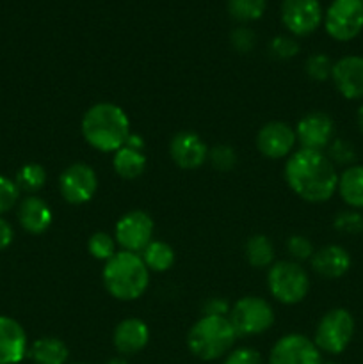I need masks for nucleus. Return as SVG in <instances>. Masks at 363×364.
Segmentation results:
<instances>
[{
	"label": "nucleus",
	"instance_id": "423d86ee",
	"mask_svg": "<svg viewBox=\"0 0 363 364\" xmlns=\"http://www.w3.org/2000/svg\"><path fill=\"white\" fill-rule=\"evenodd\" d=\"M354 336V318L351 313L344 308L330 309L326 315L320 318L319 326L315 329L313 343L317 345L320 352L337 355L342 354L351 343Z\"/></svg>",
	"mask_w": 363,
	"mask_h": 364
},
{
	"label": "nucleus",
	"instance_id": "9d476101",
	"mask_svg": "<svg viewBox=\"0 0 363 364\" xmlns=\"http://www.w3.org/2000/svg\"><path fill=\"white\" fill-rule=\"evenodd\" d=\"M98 188V176L88 164H71L60 173L59 191L71 205H84L91 201Z\"/></svg>",
	"mask_w": 363,
	"mask_h": 364
},
{
	"label": "nucleus",
	"instance_id": "58836bf2",
	"mask_svg": "<svg viewBox=\"0 0 363 364\" xmlns=\"http://www.w3.org/2000/svg\"><path fill=\"white\" fill-rule=\"evenodd\" d=\"M14 231L11 228V224L6 219L0 217V251H4L6 247H9L11 242H13Z\"/></svg>",
	"mask_w": 363,
	"mask_h": 364
},
{
	"label": "nucleus",
	"instance_id": "f704fd0d",
	"mask_svg": "<svg viewBox=\"0 0 363 364\" xmlns=\"http://www.w3.org/2000/svg\"><path fill=\"white\" fill-rule=\"evenodd\" d=\"M298 52H299L298 43H295L292 38H287V36H278V38H274L273 41H270V53H273L276 59H281V60L292 59Z\"/></svg>",
	"mask_w": 363,
	"mask_h": 364
},
{
	"label": "nucleus",
	"instance_id": "dca6fc26",
	"mask_svg": "<svg viewBox=\"0 0 363 364\" xmlns=\"http://www.w3.org/2000/svg\"><path fill=\"white\" fill-rule=\"evenodd\" d=\"M331 80L345 100H363V57L345 55L338 59L333 64Z\"/></svg>",
	"mask_w": 363,
	"mask_h": 364
},
{
	"label": "nucleus",
	"instance_id": "473e14b6",
	"mask_svg": "<svg viewBox=\"0 0 363 364\" xmlns=\"http://www.w3.org/2000/svg\"><path fill=\"white\" fill-rule=\"evenodd\" d=\"M18 198H20V188L16 181L0 174V215L9 212L18 203Z\"/></svg>",
	"mask_w": 363,
	"mask_h": 364
},
{
	"label": "nucleus",
	"instance_id": "72a5a7b5",
	"mask_svg": "<svg viewBox=\"0 0 363 364\" xmlns=\"http://www.w3.org/2000/svg\"><path fill=\"white\" fill-rule=\"evenodd\" d=\"M287 251L295 262H305V259H312L313 256V245L312 242L308 240L302 235H294V237L288 238L287 242Z\"/></svg>",
	"mask_w": 363,
	"mask_h": 364
},
{
	"label": "nucleus",
	"instance_id": "aec40b11",
	"mask_svg": "<svg viewBox=\"0 0 363 364\" xmlns=\"http://www.w3.org/2000/svg\"><path fill=\"white\" fill-rule=\"evenodd\" d=\"M18 220L25 231L32 235H41L52 226V208L38 196H28L18 206Z\"/></svg>",
	"mask_w": 363,
	"mask_h": 364
},
{
	"label": "nucleus",
	"instance_id": "a211bd4d",
	"mask_svg": "<svg viewBox=\"0 0 363 364\" xmlns=\"http://www.w3.org/2000/svg\"><path fill=\"white\" fill-rule=\"evenodd\" d=\"M310 262H312L313 272L326 279H338V277L345 276L352 265L351 255L337 244L326 245V247L315 251Z\"/></svg>",
	"mask_w": 363,
	"mask_h": 364
},
{
	"label": "nucleus",
	"instance_id": "9b49d317",
	"mask_svg": "<svg viewBox=\"0 0 363 364\" xmlns=\"http://www.w3.org/2000/svg\"><path fill=\"white\" fill-rule=\"evenodd\" d=\"M324 14L319 0H283L281 21L294 36H308L319 28Z\"/></svg>",
	"mask_w": 363,
	"mask_h": 364
},
{
	"label": "nucleus",
	"instance_id": "6ab92c4d",
	"mask_svg": "<svg viewBox=\"0 0 363 364\" xmlns=\"http://www.w3.org/2000/svg\"><path fill=\"white\" fill-rule=\"evenodd\" d=\"M149 341V329L142 320L125 318L116 326L112 343L121 355H134L141 352Z\"/></svg>",
	"mask_w": 363,
	"mask_h": 364
},
{
	"label": "nucleus",
	"instance_id": "6e6552de",
	"mask_svg": "<svg viewBox=\"0 0 363 364\" xmlns=\"http://www.w3.org/2000/svg\"><path fill=\"white\" fill-rule=\"evenodd\" d=\"M326 32L337 41H351L363 31L362 0H333L324 14Z\"/></svg>",
	"mask_w": 363,
	"mask_h": 364
},
{
	"label": "nucleus",
	"instance_id": "ddd939ff",
	"mask_svg": "<svg viewBox=\"0 0 363 364\" xmlns=\"http://www.w3.org/2000/svg\"><path fill=\"white\" fill-rule=\"evenodd\" d=\"M295 139L302 149L322 151L335 139V123L326 112H308L295 127Z\"/></svg>",
	"mask_w": 363,
	"mask_h": 364
},
{
	"label": "nucleus",
	"instance_id": "7ed1b4c3",
	"mask_svg": "<svg viewBox=\"0 0 363 364\" xmlns=\"http://www.w3.org/2000/svg\"><path fill=\"white\" fill-rule=\"evenodd\" d=\"M102 279L114 299L130 302L142 297L146 291L149 284V270L139 255L120 251L105 262Z\"/></svg>",
	"mask_w": 363,
	"mask_h": 364
},
{
	"label": "nucleus",
	"instance_id": "a18cd8bd",
	"mask_svg": "<svg viewBox=\"0 0 363 364\" xmlns=\"http://www.w3.org/2000/svg\"><path fill=\"white\" fill-rule=\"evenodd\" d=\"M362 2H363V0H362Z\"/></svg>",
	"mask_w": 363,
	"mask_h": 364
},
{
	"label": "nucleus",
	"instance_id": "ea45409f",
	"mask_svg": "<svg viewBox=\"0 0 363 364\" xmlns=\"http://www.w3.org/2000/svg\"><path fill=\"white\" fill-rule=\"evenodd\" d=\"M125 146H128V148L141 149V151H144V141H142V137H141V135L130 134V135H128L127 142H125Z\"/></svg>",
	"mask_w": 363,
	"mask_h": 364
},
{
	"label": "nucleus",
	"instance_id": "39448f33",
	"mask_svg": "<svg viewBox=\"0 0 363 364\" xmlns=\"http://www.w3.org/2000/svg\"><path fill=\"white\" fill-rule=\"evenodd\" d=\"M267 287L278 302L292 306L308 295L310 277L298 262H278L269 269Z\"/></svg>",
	"mask_w": 363,
	"mask_h": 364
},
{
	"label": "nucleus",
	"instance_id": "2eb2a0df",
	"mask_svg": "<svg viewBox=\"0 0 363 364\" xmlns=\"http://www.w3.org/2000/svg\"><path fill=\"white\" fill-rule=\"evenodd\" d=\"M169 155L180 169L192 171L209 159V146L194 132H178L169 142Z\"/></svg>",
	"mask_w": 363,
	"mask_h": 364
},
{
	"label": "nucleus",
	"instance_id": "c03bdc74",
	"mask_svg": "<svg viewBox=\"0 0 363 364\" xmlns=\"http://www.w3.org/2000/svg\"><path fill=\"white\" fill-rule=\"evenodd\" d=\"M77 364H82V363H77Z\"/></svg>",
	"mask_w": 363,
	"mask_h": 364
},
{
	"label": "nucleus",
	"instance_id": "a878e982",
	"mask_svg": "<svg viewBox=\"0 0 363 364\" xmlns=\"http://www.w3.org/2000/svg\"><path fill=\"white\" fill-rule=\"evenodd\" d=\"M265 7L267 0H228V13L237 21L260 20Z\"/></svg>",
	"mask_w": 363,
	"mask_h": 364
},
{
	"label": "nucleus",
	"instance_id": "37998d69",
	"mask_svg": "<svg viewBox=\"0 0 363 364\" xmlns=\"http://www.w3.org/2000/svg\"><path fill=\"white\" fill-rule=\"evenodd\" d=\"M326 364H338V363H326Z\"/></svg>",
	"mask_w": 363,
	"mask_h": 364
},
{
	"label": "nucleus",
	"instance_id": "20e7f679",
	"mask_svg": "<svg viewBox=\"0 0 363 364\" xmlns=\"http://www.w3.org/2000/svg\"><path fill=\"white\" fill-rule=\"evenodd\" d=\"M237 333L228 316H201L187 334V347L201 361H216L231 350Z\"/></svg>",
	"mask_w": 363,
	"mask_h": 364
},
{
	"label": "nucleus",
	"instance_id": "cd10ccee",
	"mask_svg": "<svg viewBox=\"0 0 363 364\" xmlns=\"http://www.w3.org/2000/svg\"><path fill=\"white\" fill-rule=\"evenodd\" d=\"M88 251L95 259L109 262V259L116 255V240H114V237H110L109 233L98 231V233H93L91 237H89Z\"/></svg>",
	"mask_w": 363,
	"mask_h": 364
},
{
	"label": "nucleus",
	"instance_id": "7c9ffc66",
	"mask_svg": "<svg viewBox=\"0 0 363 364\" xmlns=\"http://www.w3.org/2000/svg\"><path fill=\"white\" fill-rule=\"evenodd\" d=\"M333 228L342 235H358L363 231V213L359 210H344L333 220Z\"/></svg>",
	"mask_w": 363,
	"mask_h": 364
},
{
	"label": "nucleus",
	"instance_id": "e433bc0d",
	"mask_svg": "<svg viewBox=\"0 0 363 364\" xmlns=\"http://www.w3.org/2000/svg\"><path fill=\"white\" fill-rule=\"evenodd\" d=\"M231 45L237 52H249L255 46V32L246 27H238L231 32Z\"/></svg>",
	"mask_w": 363,
	"mask_h": 364
},
{
	"label": "nucleus",
	"instance_id": "c9c22d12",
	"mask_svg": "<svg viewBox=\"0 0 363 364\" xmlns=\"http://www.w3.org/2000/svg\"><path fill=\"white\" fill-rule=\"evenodd\" d=\"M223 364H263L262 355L253 348H237L226 355Z\"/></svg>",
	"mask_w": 363,
	"mask_h": 364
},
{
	"label": "nucleus",
	"instance_id": "a19ab883",
	"mask_svg": "<svg viewBox=\"0 0 363 364\" xmlns=\"http://www.w3.org/2000/svg\"><path fill=\"white\" fill-rule=\"evenodd\" d=\"M356 123H358L359 132H362V134H363V103H362V105H359L358 114H356Z\"/></svg>",
	"mask_w": 363,
	"mask_h": 364
},
{
	"label": "nucleus",
	"instance_id": "f03ea898",
	"mask_svg": "<svg viewBox=\"0 0 363 364\" xmlns=\"http://www.w3.org/2000/svg\"><path fill=\"white\" fill-rule=\"evenodd\" d=\"M80 128L91 148L103 153H116L130 135V119L120 105L102 102L85 110Z\"/></svg>",
	"mask_w": 363,
	"mask_h": 364
},
{
	"label": "nucleus",
	"instance_id": "b1692460",
	"mask_svg": "<svg viewBox=\"0 0 363 364\" xmlns=\"http://www.w3.org/2000/svg\"><path fill=\"white\" fill-rule=\"evenodd\" d=\"M142 262L149 272H166L174 263V251L169 244L160 240H152L141 255Z\"/></svg>",
	"mask_w": 363,
	"mask_h": 364
},
{
	"label": "nucleus",
	"instance_id": "0eeeda50",
	"mask_svg": "<svg viewBox=\"0 0 363 364\" xmlns=\"http://www.w3.org/2000/svg\"><path fill=\"white\" fill-rule=\"evenodd\" d=\"M228 320L233 326L237 336H255L273 327L274 311L263 299L244 297L231 306Z\"/></svg>",
	"mask_w": 363,
	"mask_h": 364
},
{
	"label": "nucleus",
	"instance_id": "c85d7f7f",
	"mask_svg": "<svg viewBox=\"0 0 363 364\" xmlns=\"http://www.w3.org/2000/svg\"><path fill=\"white\" fill-rule=\"evenodd\" d=\"M327 153L326 156L333 162V166H354V160H356V149L347 139H333L327 146Z\"/></svg>",
	"mask_w": 363,
	"mask_h": 364
},
{
	"label": "nucleus",
	"instance_id": "f3484780",
	"mask_svg": "<svg viewBox=\"0 0 363 364\" xmlns=\"http://www.w3.org/2000/svg\"><path fill=\"white\" fill-rule=\"evenodd\" d=\"M28 354L27 333L20 322L0 315V364H18Z\"/></svg>",
	"mask_w": 363,
	"mask_h": 364
},
{
	"label": "nucleus",
	"instance_id": "c756f323",
	"mask_svg": "<svg viewBox=\"0 0 363 364\" xmlns=\"http://www.w3.org/2000/svg\"><path fill=\"white\" fill-rule=\"evenodd\" d=\"M333 64L330 57L326 53H313L306 59L305 70L312 80L315 82H324L327 78H331V71H333Z\"/></svg>",
	"mask_w": 363,
	"mask_h": 364
},
{
	"label": "nucleus",
	"instance_id": "bb28decb",
	"mask_svg": "<svg viewBox=\"0 0 363 364\" xmlns=\"http://www.w3.org/2000/svg\"><path fill=\"white\" fill-rule=\"evenodd\" d=\"M16 185L20 191L38 192L46 183V171L39 164H25L16 173Z\"/></svg>",
	"mask_w": 363,
	"mask_h": 364
},
{
	"label": "nucleus",
	"instance_id": "5701e85b",
	"mask_svg": "<svg viewBox=\"0 0 363 364\" xmlns=\"http://www.w3.org/2000/svg\"><path fill=\"white\" fill-rule=\"evenodd\" d=\"M146 164H148V160H146L144 151L128 148V146L117 149L112 159L114 171L123 180H135V178L141 176L146 169Z\"/></svg>",
	"mask_w": 363,
	"mask_h": 364
},
{
	"label": "nucleus",
	"instance_id": "79ce46f5",
	"mask_svg": "<svg viewBox=\"0 0 363 364\" xmlns=\"http://www.w3.org/2000/svg\"><path fill=\"white\" fill-rule=\"evenodd\" d=\"M105 364H128V363L125 358H114V359H110V361H107Z\"/></svg>",
	"mask_w": 363,
	"mask_h": 364
},
{
	"label": "nucleus",
	"instance_id": "412c9836",
	"mask_svg": "<svg viewBox=\"0 0 363 364\" xmlns=\"http://www.w3.org/2000/svg\"><path fill=\"white\" fill-rule=\"evenodd\" d=\"M337 192L352 210H363V166H349L338 174Z\"/></svg>",
	"mask_w": 363,
	"mask_h": 364
},
{
	"label": "nucleus",
	"instance_id": "2f4dec72",
	"mask_svg": "<svg viewBox=\"0 0 363 364\" xmlns=\"http://www.w3.org/2000/svg\"><path fill=\"white\" fill-rule=\"evenodd\" d=\"M209 159L212 162V166L217 171H221V173H228V171H231L237 166V153H235V149L231 146L226 144L214 146L209 151Z\"/></svg>",
	"mask_w": 363,
	"mask_h": 364
},
{
	"label": "nucleus",
	"instance_id": "393cba45",
	"mask_svg": "<svg viewBox=\"0 0 363 364\" xmlns=\"http://www.w3.org/2000/svg\"><path fill=\"white\" fill-rule=\"evenodd\" d=\"M246 259L255 269H265L273 265L274 247L265 235H253L246 242Z\"/></svg>",
	"mask_w": 363,
	"mask_h": 364
},
{
	"label": "nucleus",
	"instance_id": "4c0bfd02",
	"mask_svg": "<svg viewBox=\"0 0 363 364\" xmlns=\"http://www.w3.org/2000/svg\"><path fill=\"white\" fill-rule=\"evenodd\" d=\"M230 304L219 297H214L203 306V316H228L230 315Z\"/></svg>",
	"mask_w": 363,
	"mask_h": 364
},
{
	"label": "nucleus",
	"instance_id": "f257e3e1",
	"mask_svg": "<svg viewBox=\"0 0 363 364\" xmlns=\"http://www.w3.org/2000/svg\"><path fill=\"white\" fill-rule=\"evenodd\" d=\"M285 180L295 196L308 203H326L338 187V173L324 151L299 149L285 164Z\"/></svg>",
	"mask_w": 363,
	"mask_h": 364
},
{
	"label": "nucleus",
	"instance_id": "4468645a",
	"mask_svg": "<svg viewBox=\"0 0 363 364\" xmlns=\"http://www.w3.org/2000/svg\"><path fill=\"white\" fill-rule=\"evenodd\" d=\"M295 130L283 121H270L260 128L256 135V148L267 159H285L292 155L295 146Z\"/></svg>",
	"mask_w": 363,
	"mask_h": 364
},
{
	"label": "nucleus",
	"instance_id": "f8f14e48",
	"mask_svg": "<svg viewBox=\"0 0 363 364\" xmlns=\"http://www.w3.org/2000/svg\"><path fill=\"white\" fill-rule=\"evenodd\" d=\"M269 364H322L320 350L302 334H287L274 343Z\"/></svg>",
	"mask_w": 363,
	"mask_h": 364
},
{
	"label": "nucleus",
	"instance_id": "1a4fd4ad",
	"mask_svg": "<svg viewBox=\"0 0 363 364\" xmlns=\"http://www.w3.org/2000/svg\"><path fill=\"white\" fill-rule=\"evenodd\" d=\"M153 238V219L142 210H132L125 213L116 224L114 230V240L117 245L123 247V251L139 252L144 251L146 245Z\"/></svg>",
	"mask_w": 363,
	"mask_h": 364
},
{
	"label": "nucleus",
	"instance_id": "4be33fe9",
	"mask_svg": "<svg viewBox=\"0 0 363 364\" xmlns=\"http://www.w3.org/2000/svg\"><path fill=\"white\" fill-rule=\"evenodd\" d=\"M28 358L36 364H66L70 358L66 343L59 338H39L28 348Z\"/></svg>",
	"mask_w": 363,
	"mask_h": 364
}]
</instances>
